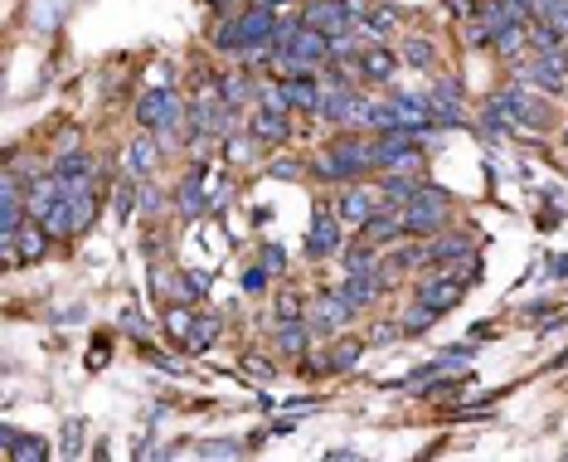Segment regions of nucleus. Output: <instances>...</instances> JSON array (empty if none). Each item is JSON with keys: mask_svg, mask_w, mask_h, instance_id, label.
I'll return each instance as SVG.
<instances>
[{"mask_svg": "<svg viewBox=\"0 0 568 462\" xmlns=\"http://www.w3.org/2000/svg\"><path fill=\"white\" fill-rule=\"evenodd\" d=\"M398 234H408V229H404V215H389V219H374V215H369V219H365V239H369V244H394Z\"/></svg>", "mask_w": 568, "mask_h": 462, "instance_id": "22", "label": "nucleus"}, {"mask_svg": "<svg viewBox=\"0 0 568 462\" xmlns=\"http://www.w3.org/2000/svg\"><path fill=\"white\" fill-rule=\"evenodd\" d=\"M272 175H282V181H297V175H301V165H292V161H277V165H272Z\"/></svg>", "mask_w": 568, "mask_h": 462, "instance_id": "36", "label": "nucleus"}, {"mask_svg": "<svg viewBox=\"0 0 568 462\" xmlns=\"http://www.w3.org/2000/svg\"><path fill=\"white\" fill-rule=\"evenodd\" d=\"M379 282H384V272H374V268H369V272H350V278H345L335 292H341L350 307H365V302L379 298Z\"/></svg>", "mask_w": 568, "mask_h": 462, "instance_id": "16", "label": "nucleus"}, {"mask_svg": "<svg viewBox=\"0 0 568 462\" xmlns=\"http://www.w3.org/2000/svg\"><path fill=\"white\" fill-rule=\"evenodd\" d=\"M219 98L228 108H244L248 98H258V88H248V78H219Z\"/></svg>", "mask_w": 568, "mask_h": 462, "instance_id": "26", "label": "nucleus"}, {"mask_svg": "<svg viewBox=\"0 0 568 462\" xmlns=\"http://www.w3.org/2000/svg\"><path fill=\"white\" fill-rule=\"evenodd\" d=\"M58 200H64V181H58V175H44V181H30V191H25V209H30L34 219H49Z\"/></svg>", "mask_w": 568, "mask_h": 462, "instance_id": "12", "label": "nucleus"}, {"mask_svg": "<svg viewBox=\"0 0 568 462\" xmlns=\"http://www.w3.org/2000/svg\"><path fill=\"white\" fill-rule=\"evenodd\" d=\"M93 215H98V200H93V191H88V181H64V200L54 205V215L44 219L54 234H83L93 224Z\"/></svg>", "mask_w": 568, "mask_h": 462, "instance_id": "2", "label": "nucleus"}, {"mask_svg": "<svg viewBox=\"0 0 568 462\" xmlns=\"http://www.w3.org/2000/svg\"><path fill=\"white\" fill-rule=\"evenodd\" d=\"M525 40H529V30L519 25V20H510V25H495V30H491V49H495V54H505V58L519 54V44H525Z\"/></svg>", "mask_w": 568, "mask_h": 462, "instance_id": "21", "label": "nucleus"}, {"mask_svg": "<svg viewBox=\"0 0 568 462\" xmlns=\"http://www.w3.org/2000/svg\"><path fill=\"white\" fill-rule=\"evenodd\" d=\"M287 102L282 98H258V112H253V137L258 141H287Z\"/></svg>", "mask_w": 568, "mask_h": 462, "instance_id": "8", "label": "nucleus"}, {"mask_svg": "<svg viewBox=\"0 0 568 462\" xmlns=\"http://www.w3.org/2000/svg\"><path fill=\"white\" fill-rule=\"evenodd\" d=\"M64 433H68V438H64V458H74L78 448H83V423H68Z\"/></svg>", "mask_w": 568, "mask_h": 462, "instance_id": "33", "label": "nucleus"}, {"mask_svg": "<svg viewBox=\"0 0 568 462\" xmlns=\"http://www.w3.org/2000/svg\"><path fill=\"white\" fill-rule=\"evenodd\" d=\"M282 102H287V112H316L321 108V83L311 74H287L282 78Z\"/></svg>", "mask_w": 568, "mask_h": 462, "instance_id": "10", "label": "nucleus"}, {"mask_svg": "<svg viewBox=\"0 0 568 462\" xmlns=\"http://www.w3.org/2000/svg\"><path fill=\"white\" fill-rule=\"evenodd\" d=\"M384 205L379 191H365V185H350V191L341 195V224H365L374 209Z\"/></svg>", "mask_w": 568, "mask_h": 462, "instance_id": "14", "label": "nucleus"}, {"mask_svg": "<svg viewBox=\"0 0 568 462\" xmlns=\"http://www.w3.org/2000/svg\"><path fill=\"white\" fill-rule=\"evenodd\" d=\"M301 302L292 298V292H282V298H277V322H301Z\"/></svg>", "mask_w": 568, "mask_h": 462, "instance_id": "31", "label": "nucleus"}, {"mask_svg": "<svg viewBox=\"0 0 568 462\" xmlns=\"http://www.w3.org/2000/svg\"><path fill=\"white\" fill-rule=\"evenodd\" d=\"M345 268H350V272H369V268H374L369 248H355V253H345Z\"/></svg>", "mask_w": 568, "mask_h": 462, "instance_id": "32", "label": "nucleus"}, {"mask_svg": "<svg viewBox=\"0 0 568 462\" xmlns=\"http://www.w3.org/2000/svg\"><path fill=\"white\" fill-rule=\"evenodd\" d=\"M432 322H438V312H432L428 302H418L413 312H408V322H404V331H428Z\"/></svg>", "mask_w": 568, "mask_h": 462, "instance_id": "30", "label": "nucleus"}, {"mask_svg": "<svg viewBox=\"0 0 568 462\" xmlns=\"http://www.w3.org/2000/svg\"><path fill=\"white\" fill-rule=\"evenodd\" d=\"M564 74H568V58H544V54H535L529 68H519V78L535 83L544 93H564Z\"/></svg>", "mask_w": 568, "mask_h": 462, "instance_id": "13", "label": "nucleus"}, {"mask_svg": "<svg viewBox=\"0 0 568 462\" xmlns=\"http://www.w3.org/2000/svg\"><path fill=\"white\" fill-rule=\"evenodd\" d=\"M359 355H365V346H359V341H345V346H335V351H331L325 370H350V365H355Z\"/></svg>", "mask_w": 568, "mask_h": 462, "instance_id": "28", "label": "nucleus"}, {"mask_svg": "<svg viewBox=\"0 0 568 462\" xmlns=\"http://www.w3.org/2000/svg\"><path fill=\"white\" fill-rule=\"evenodd\" d=\"M442 5H447V10H457V15H462V10H471V5H476V0H442Z\"/></svg>", "mask_w": 568, "mask_h": 462, "instance_id": "37", "label": "nucleus"}, {"mask_svg": "<svg viewBox=\"0 0 568 462\" xmlns=\"http://www.w3.org/2000/svg\"><path fill=\"white\" fill-rule=\"evenodd\" d=\"M20 239H25V244H20V248H10L5 258H40V253H44V234L34 229V224H30L25 234H20Z\"/></svg>", "mask_w": 568, "mask_h": 462, "instance_id": "29", "label": "nucleus"}, {"mask_svg": "<svg viewBox=\"0 0 568 462\" xmlns=\"http://www.w3.org/2000/svg\"><path fill=\"white\" fill-rule=\"evenodd\" d=\"M495 102H501V108L510 112V122H525V127H549V108H544V102H535L525 88H505V93H495Z\"/></svg>", "mask_w": 568, "mask_h": 462, "instance_id": "9", "label": "nucleus"}, {"mask_svg": "<svg viewBox=\"0 0 568 462\" xmlns=\"http://www.w3.org/2000/svg\"><path fill=\"white\" fill-rule=\"evenodd\" d=\"M369 165H374V141L341 137L316 165H311V171H316L321 181H355V175H365Z\"/></svg>", "mask_w": 568, "mask_h": 462, "instance_id": "1", "label": "nucleus"}, {"mask_svg": "<svg viewBox=\"0 0 568 462\" xmlns=\"http://www.w3.org/2000/svg\"><path fill=\"white\" fill-rule=\"evenodd\" d=\"M301 25L321 30L325 40H341V34H355V20H350L345 0H311L306 15H301Z\"/></svg>", "mask_w": 568, "mask_h": 462, "instance_id": "5", "label": "nucleus"}, {"mask_svg": "<svg viewBox=\"0 0 568 462\" xmlns=\"http://www.w3.org/2000/svg\"><path fill=\"white\" fill-rule=\"evenodd\" d=\"M374 108H379V102L355 98V93H350V98H345V112H341V122H345V127H374Z\"/></svg>", "mask_w": 568, "mask_h": 462, "instance_id": "24", "label": "nucleus"}, {"mask_svg": "<svg viewBox=\"0 0 568 462\" xmlns=\"http://www.w3.org/2000/svg\"><path fill=\"white\" fill-rule=\"evenodd\" d=\"M214 10H228V5H224V0H214Z\"/></svg>", "mask_w": 568, "mask_h": 462, "instance_id": "39", "label": "nucleus"}, {"mask_svg": "<svg viewBox=\"0 0 568 462\" xmlns=\"http://www.w3.org/2000/svg\"><path fill=\"white\" fill-rule=\"evenodd\" d=\"M151 165H155V147L146 137H137L127 147V175H151Z\"/></svg>", "mask_w": 568, "mask_h": 462, "instance_id": "23", "label": "nucleus"}, {"mask_svg": "<svg viewBox=\"0 0 568 462\" xmlns=\"http://www.w3.org/2000/svg\"><path fill=\"white\" fill-rule=\"evenodd\" d=\"M476 253V239H462V234H442L438 244L422 248V263H462V258Z\"/></svg>", "mask_w": 568, "mask_h": 462, "instance_id": "15", "label": "nucleus"}, {"mask_svg": "<svg viewBox=\"0 0 568 462\" xmlns=\"http://www.w3.org/2000/svg\"><path fill=\"white\" fill-rule=\"evenodd\" d=\"M54 175H58V181H88V175H93V161L83 156V151H74V156H58Z\"/></svg>", "mask_w": 568, "mask_h": 462, "instance_id": "25", "label": "nucleus"}, {"mask_svg": "<svg viewBox=\"0 0 568 462\" xmlns=\"http://www.w3.org/2000/svg\"><path fill=\"white\" fill-rule=\"evenodd\" d=\"M214 336H219V316H214V312H200V316H195V326H190V336H185L190 355L209 351V346H214Z\"/></svg>", "mask_w": 568, "mask_h": 462, "instance_id": "18", "label": "nucleus"}, {"mask_svg": "<svg viewBox=\"0 0 568 462\" xmlns=\"http://www.w3.org/2000/svg\"><path fill=\"white\" fill-rule=\"evenodd\" d=\"M262 263H268L272 272H282V263H287V258H282V248H262Z\"/></svg>", "mask_w": 568, "mask_h": 462, "instance_id": "35", "label": "nucleus"}, {"mask_svg": "<svg viewBox=\"0 0 568 462\" xmlns=\"http://www.w3.org/2000/svg\"><path fill=\"white\" fill-rule=\"evenodd\" d=\"M180 117H185V108H180L175 88H151L146 98H141V108H137V122L146 127V132H175Z\"/></svg>", "mask_w": 568, "mask_h": 462, "instance_id": "4", "label": "nucleus"}, {"mask_svg": "<svg viewBox=\"0 0 568 462\" xmlns=\"http://www.w3.org/2000/svg\"><path fill=\"white\" fill-rule=\"evenodd\" d=\"M447 209H452V200H447L442 191H432V185H418L413 200H404V229L408 234H438L447 224Z\"/></svg>", "mask_w": 568, "mask_h": 462, "instance_id": "3", "label": "nucleus"}, {"mask_svg": "<svg viewBox=\"0 0 568 462\" xmlns=\"http://www.w3.org/2000/svg\"><path fill=\"white\" fill-rule=\"evenodd\" d=\"M359 74H365L369 83H389V74H394V54L384 49V44H374V49H365V58H359Z\"/></svg>", "mask_w": 568, "mask_h": 462, "instance_id": "19", "label": "nucleus"}, {"mask_svg": "<svg viewBox=\"0 0 568 462\" xmlns=\"http://www.w3.org/2000/svg\"><path fill=\"white\" fill-rule=\"evenodd\" d=\"M306 341H311L306 316H301V322H282V326H277V351H282V355H301V351H306Z\"/></svg>", "mask_w": 568, "mask_h": 462, "instance_id": "20", "label": "nucleus"}, {"mask_svg": "<svg viewBox=\"0 0 568 462\" xmlns=\"http://www.w3.org/2000/svg\"><path fill=\"white\" fill-rule=\"evenodd\" d=\"M462 292H466V278L462 272H442V278H422L418 282V302H428L432 312H447V307H457L462 302Z\"/></svg>", "mask_w": 568, "mask_h": 462, "instance_id": "6", "label": "nucleus"}, {"mask_svg": "<svg viewBox=\"0 0 568 462\" xmlns=\"http://www.w3.org/2000/svg\"><path fill=\"white\" fill-rule=\"evenodd\" d=\"M204 209H209V195H204V171H195L190 175L185 185H180V215H204Z\"/></svg>", "mask_w": 568, "mask_h": 462, "instance_id": "17", "label": "nucleus"}, {"mask_svg": "<svg viewBox=\"0 0 568 462\" xmlns=\"http://www.w3.org/2000/svg\"><path fill=\"white\" fill-rule=\"evenodd\" d=\"M350 312H355V307H350L341 292H325V298L311 302V331H341L350 322Z\"/></svg>", "mask_w": 568, "mask_h": 462, "instance_id": "11", "label": "nucleus"}, {"mask_svg": "<svg viewBox=\"0 0 568 462\" xmlns=\"http://www.w3.org/2000/svg\"><path fill=\"white\" fill-rule=\"evenodd\" d=\"M258 5H282V0H258Z\"/></svg>", "mask_w": 568, "mask_h": 462, "instance_id": "38", "label": "nucleus"}, {"mask_svg": "<svg viewBox=\"0 0 568 462\" xmlns=\"http://www.w3.org/2000/svg\"><path fill=\"white\" fill-rule=\"evenodd\" d=\"M345 239H341V219L331 215V209H316V224H311L306 234V258H331L341 253Z\"/></svg>", "mask_w": 568, "mask_h": 462, "instance_id": "7", "label": "nucleus"}, {"mask_svg": "<svg viewBox=\"0 0 568 462\" xmlns=\"http://www.w3.org/2000/svg\"><path fill=\"white\" fill-rule=\"evenodd\" d=\"M200 453H209V458H224V453H228V458H234V453H238V443H204Z\"/></svg>", "mask_w": 568, "mask_h": 462, "instance_id": "34", "label": "nucleus"}, {"mask_svg": "<svg viewBox=\"0 0 568 462\" xmlns=\"http://www.w3.org/2000/svg\"><path fill=\"white\" fill-rule=\"evenodd\" d=\"M404 64H413V68H428V64H432V44L422 40V34L404 40Z\"/></svg>", "mask_w": 568, "mask_h": 462, "instance_id": "27", "label": "nucleus"}]
</instances>
